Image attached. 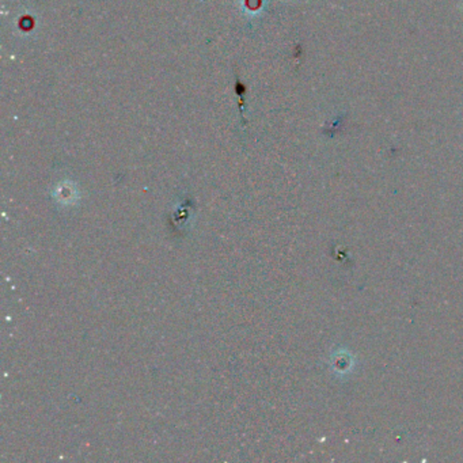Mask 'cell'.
I'll list each match as a JSON object with an SVG mask.
<instances>
[]
</instances>
